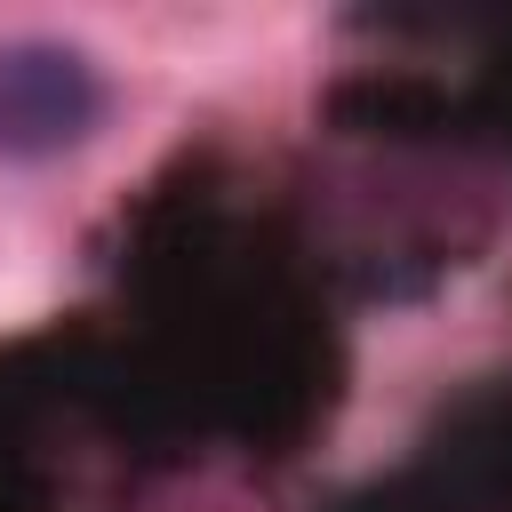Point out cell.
<instances>
[{
  "label": "cell",
  "mask_w": 512,
  "mask_h": 512,
  "mask_svg": "<svg viewBox=\"0 0 512 512\" xmlns=\"http://www.w3.org/2000/svg\"><path fill=\"white\" fill-rule=\"evenodd\" d=\"M104 120V80L80 48L64 40H0V152L8 160H48L88 144Z\"/></svg>",
  "instance_id": "cell-1"
}]
</instances>
